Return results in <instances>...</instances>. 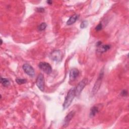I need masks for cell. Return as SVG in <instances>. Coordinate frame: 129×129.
I'll use <instances>...</instances> for the list:
<instances>
[{"label":"cell","mask_w":129,"mask_h":129,"mask_svg":"<svg viewBox=\"0 0 129 129\" xmlns=\"http://www.w3.org/2000/svg\"><path fill=\"white\" fill-rule=\"evenodd\" d=\"M75 96V88L74 87L71 88L67 93L62 105L63 109H66L70 106Z\"/></svg>","instance_id":"cell-1"},{"label":"cell","mask_w":129,"mask_h":129,"mask_svg":"<svg viewBox=\"0 0 129 129\" xmlns=\"http://www.w3.org/2000/svg\"><path fill=\"white\" fill-rule=\"evenodd\" d=\"M103 75H104V71H103V69H102L100 73H99V76L97 78V79L96 80V82L94 84V86L92 89V91L91 92L92 95L94 96L98 92V91L99 90L100 87L101 86V83H102V80L103 77Z\"/></svg>","instance_id":"cell-2"},{"label":"cell","mask_w":129,"mask_h":129,"mask_svg":"<svg viewBox=\"0 0 129 129\" xmlns=\"http://www.w3.org/2000/svg\"><path fill=\"white\" fill-rule=\"evenodd\" d=\"M88 81V80L87 78H84L78 83V84L75 88V95L76 96H78L80 94V93L83 90L84 88L85 87V86L87 84Z\"/></svg>","instance_id":"cell-3"},{"label":"cell","mask_w":129,"mask_h":129,"mask_svg":"<svg viewBox=\"0 0 129 129\" xmlns=\"http://www.w3.org/2000/svg\"><path fill=\"white\" fill-rule=\"evenodd\" d=\"M50 56L51 59L53 61L59 62L61 60L63 57V54L59 50H54L51 52Z\"/></svg>","instance_id":"cell-4"},{"label":"cell","mask_w":129,"mask_h":129,"mask_svg":"<svg viewBox=\"0 0 129 129\" xmlns=\"http://www.w3.org/2000/svg\"><path fill=\"white\" fill-rule=\"evenodd\" d=\"M36 84L38 88L41 91H43L44 90L45 88V81L43 75L41 73L39 74L36 79Z\"/></svg>","instance_id":"cell-5"},{"label":"cell","mask_w":129,"mask_h":129,"mask_svg":"<svg viewBox=\"0 0 129 129\" xmlns=\"http://www.w3.org/2000/svg\"><path fill=\"white\" fill-rule=\"evenodd\" d=\"M40 70L47 74H50L52 72V68L49 63L46 62H40L38 64Z\"/></svg>","instance_id":"cell-6"},{"label":"cell","mask_w":129,"mask_h":129,"mask_svg":"<svg viewBox=\"0 0 129 129\" xmlns=\"http://www.w3.org/2000/svg\"><path fill=\"white\" fill-rule=\"evenodd\" d=\"M23 69L26 74L31 77H33L35 75V71L33 68L30 64L25 63L23 65Z\"/></svg>","instance_id":"cell-7"},{"label":"cell","mask_w":129,"mask_h":129,"mask_svg":"<svg viewBox=\"0 0 129 129\" xmlns=\"http://www.w3.org/2000/svg\"><path fill=\"white\" fill-rule=\"evenodd\" d=\"M75 114V111H72L66 115V116L65 117V118L64 119V121H63V126L64 127H66L68 125L70 121L73 118Z\"/></svg>","instance_id":"cell-8"},{"label":"cell","mask_w":129,"mask_h":129,"mask_svg":"<svg viewBox=\"0 0 129 129\" xmlns=\"http://www.w3.org/2000/svg\"><path fill=\"white\" fill-rule=\"evenodd\" d=\"M79 75V71L77 69L74 68L72 69L70 72L69 74V78L71 81L75 80Z\"/></svg>","instance_id":"cell-9"},{"label":"cell","mask_w":129,"mask_h":129,"mask_svg":"<svg viewBox=\"0 0 129 129\" xmlns=\"http://www.w3.org/2000/svg\"><path fill=\"white\" fill-rule=\"evenodd\" d=\"M111 46L110 45H101L97 49V51L99 53H103L107 50H108L110 48Z\"/></svg>","instance_id":"cell-10"},{"label":"cell","mask_w":129,"mask_h":129,"mask_svg":"<svg viewBox=\"0 0 129 129\" xmlns=\"http://www.w3.org/2000/svg\"><path fill=\"white\" fill-rule=\"evenodd\" d=\"M79 18V15L78 14H74V15L72 16L67 21V24L68 25H71L72 24H73L74 23H75L77 20H78Z\"/></svg>","instance_id":"cell-11"},{"label":"cell","mask_w":129,"mask_h":129,"mask_svg":"<svg viewBox=\"0 0 129 129\" xmlns=\"http://www.w3.org/2000/svg\"><path fill=\"white\" fill-rule=\"evenodd\" d=\"M99 112V108L96 106H94L91 108L90 112V116L93 117L98 112Z\"/></svg>","instance_id":"cell-12"},{"label":"cell","mask_w":129,"mask_h":129,"mask_svg":"<svg viewBox=\"0 0 129 129\" xmlns=\"http://www.w3.org/2000/svg\"><path fill=\"white\" fill-rule=\"evenodd\" d=\"M1 83L4 87H8L10 84V82L9 79L7 78H1Z\"/></svg>","instance_id":"cell-13"},{"label":"cell","mask_w":129,"mask_h":129,"mask_svg":"<svg viewBox=\"0 0 129 129\" xmlns=\"http://www.w3.org/2000/svg\"><path fill=\"white\" fill-rule=\"evenodd\" d=\"M47 27V25L44 22H43V23H41L38 27V30L39 31H43Z\"/></svg>","instance_id":"cell-14"},{"label":"cell","mask_w":129,"mask_h":129,"mask_svg":"<svg viewBox=\"0 0 129 129\" xmlns=\"http://www.w3.org/2000/svg\"><path fill=\"white\" fill-rule=\"evenodd\" d=\"M16 81L18 84L21 85V84L25 83L27 82V80L24 79H17L16 80Z\"/></svg>","instance_id":"cell-15"},{"label":"cell","mask_w":129,"mask_h":129,"mask_svg":"<svg viewBox=\"0 0 129 129\" xmlns=\"http://www.w3.org/2000/svg\"><path fill=\"white\" fill-rule=\"evenodd\" d=\"M88 24V22L87 21H85V20L81 22V24H80V28L81 29L85 28H86L87 27Z\"/></svg>","instance_id":"cell-16"},{"label":"cell","mask_w":129,"mask_h":129,"mask_svg":"<svg viewBox=\"0 0 129 129\" xmlns=\"http://www.w3.org/2000/svg\"><path fill=\"white\" fill-rule=\"evenodd\" d=\"M102 25L101 23H100L95 27V30L96 31H100L102 29Z\"/></svg>","instance_id":"cell-17"},{"label":"cell","mask_w":129,"mask_h":129,"mask_svg":"<svg viewBox=\"0 0 129 129\" xmlns=\"http://www.w3.org/2000/svg\"><path fill=\"white\" fill-rule=\"evenodd\" d=\"M36 11L38 12H40V13H43L44 12V9H43V8H37V9H36Z\"/></svg>","instance_id":"cell-18"},{"label":"cell","mask_w":129,"mask_h":129,"mask_svg":"<svg viewBox=\"0 0 129 129\" xmlns=\"http://www.w3.org/2000/svg\"><path fill=\"white\" fill-rule=\"evenodd\" d=\"M120 94L122 96H126L127 95V92L125 90H123L120 93Z\"/></svg>","instance_id":"cell-19"},{"label":"cell","mask_w":129,"mask_h":129,"mask_svg":"<svg viewBox=\"0 0 129 129\" xmlns=\"http://www.w3.org/2000/svg\"><path fill=\"white\" fill-rule=\"evenodd\" d=\"M101 44H102V42H101V41H99V42H98L96 43V46H97V47H99V46H100V45H101Z\"/></svg>","instance_id":"cell-20"},{"label":"cell","mask_w":129,"mask_h":129,"mask_svg":"<svg viewBox=\"0 0 129 129\" xmlns=\"http://www.w3.org/2000/svg\"><path fill=\"white\" fill-rule=\"evenodd\" d=\"M47 3L49 5H51L52 4V1H47Z\"/></svg>","instance_id":"cell-21"}]
</instances>
